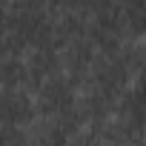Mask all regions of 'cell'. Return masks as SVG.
Here are the masks:
<instances>
[{"label": "cell", "mask_w": 146, "mask_h": 146, "mask_svg": "<svg viewBox=\"0 0 146 146\" xmlns=\"http://www.w3.org/2000/svg\"><path fill=\"white\" fill-rule=\"evenodd\" d=\"M32 92H35V103H37V117L69 115L80 103V86L72 78H66L63 72L54 75V78H49V80H43Z\"/></svg>", "instance_id": "cell-1"}, {"label": "cell", "mask_w": 146, "mask_h": 146, "mask_svg": "<svg viewBox=\"0 0 146 146\" xmlns=\"http://www.w3.org/2000/svg\"><path fill=\"white\" fill-rule=\"evenodd\" d=\"M0 98H3V89H0Z\"/></svg>", "instance_id": "cell-2"}]
</instances>
